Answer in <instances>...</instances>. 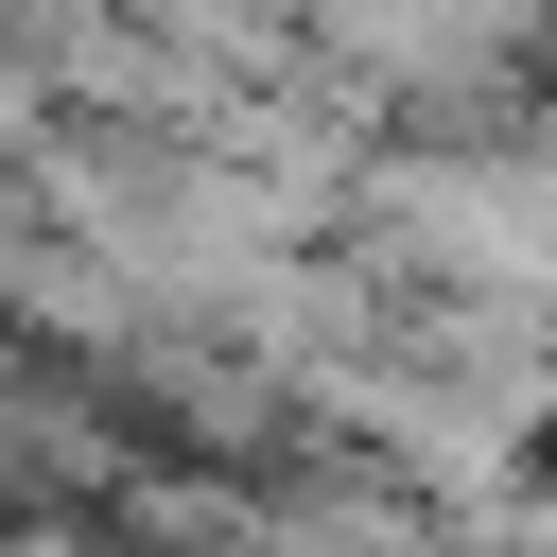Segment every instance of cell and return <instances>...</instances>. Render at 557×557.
Wrapping results in <instances>:
<instances>
[{"label": "cell", "mask_w": 557, "mask_h": 557, "mask_svg": "<svg viewBox=\"0 0 557 557\" xmlns=\"http://www.w3.org/2000/svg\"><path fill=\"white\" fill-rule=\"evenodd\" d=\"M331 35L383 52V70H487L505 52V0H331Z\"/></svg>", "instance_id": "cell-1"}]
</instances>
